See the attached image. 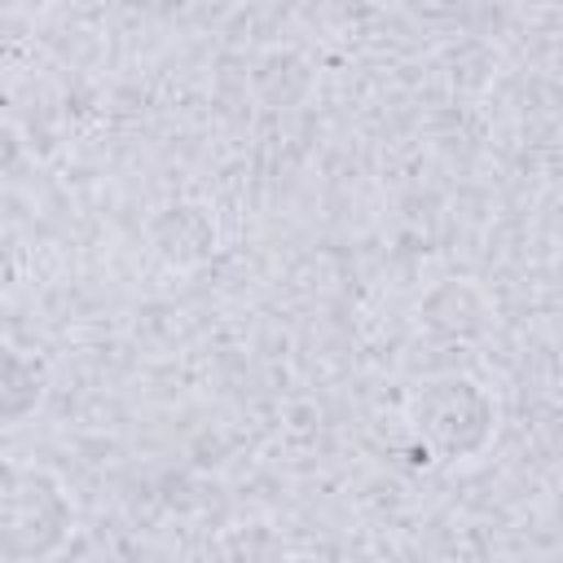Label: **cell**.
<instances>
[{
    "instance_id": "obj_1",
    "label": "cell",
    "mask_w": 563,
    "mask_h": 563,
    "mask_svg": "<svg viewBox=\"0 0 563 563\" xmlns=\"http://www.w3.org/2000/svg\"><path fill=\"white\" fill-rule=\"evenodd\" d=\"M75 506L44 466H0V559H48L66 545Z\"/></svg>"
},
{
    "instance_id": "obj_2",
    "label": "cell",
    "mask_w": 563,
    "mask_h": 563,
    "mask_svg": "<svg viewBox=\"0 0 563 563\" xmlns=\"http://www.w3.org/2000/svg\"><path fill=\"white\" fill-rule=\"evenodd\" d=\"M409 427L431 457L462 462V457H475L493 440L497 405L475 378L444 374V378L422 383L409 396Z\"/></svg>"
},
{
    "instance_id": "obj_3",
    "label": "cell",
    "mask_w": 563,
    "mask_h": 563,
    "mask_svg": "<svg viewBox=\"0 0 563 563\" xmlns=\"http://www.w3.org/2000/svg\"><path fill=\"white\" fill-rule=\"evenodd\" d=\"M40 396H44V369L26 352L0 343V427H13L26 413H35Z\"/></svg>"
},
{
    "instance_id": "obj_4",
    "label": "cell",
    "mask_w": 563,
    "mask_h": 563,
    "mask_svg": "<svg viewBox=\"0 0 563 563\" xmlns=\"http://www.w3.org/2000/svg\"><path fill=\"white\" fill-rule=\"evenodd\" d=\"M154 242L158 251L172 260V264H194L211 251L216 242V229L207 224V216L198 207H167L158 220H154Z\"/></svg>"
}]
</instances>
